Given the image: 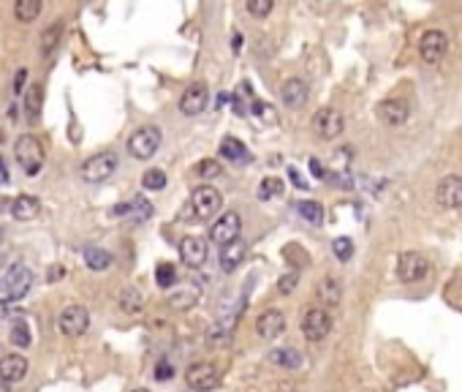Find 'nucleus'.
<instances>
[{
	"label": "nucleus",
	"instance_id": "f257e3e1",
	"mask_svg": "<svg viewBox=\"0 0 462 392\" xmlns=\"http://www.w3.org/2000/svg\"><path fill=\"white\" fill-rule=\"evenodd\" d=\"M14 158L19 163V169L28 174V177H35L38 172H41V166H44V145L33 136V133H22L19 139H17V145H14Z\"/></svg>",
	"mask_w": 462,
	"mask_h": 392
},
{
	"label": "nucleus",
	"instance_id": "f03ea898",
	"mask_svg": "<svg viewBox=\"0 0 462 392\" xmlns=\"http://www.w3.org/2000/svg\"><path fill=\"white\" fill-rule=\"evenodd\" d=\"M160 142H163V133H160L158 126H142V129H136L131 133L128 153L133 158H139V161H147V158H153L155 153L160 150Z\"/></svg>",
	"mask_w": 462,
	"mask_h": 392
},
{
	"label": "nucleus",
	"instance_id": "7ed1b4c3",
	"mask_svg": "<svg viewBox=\"0 0 462 392\" xmlns=\"http://www.w3.org/2000/svg\"><path fill=\"white\" fill-rule=\"evenodd\" d=\"M117 153L112 150H104V153H95L88 161L82 163V180L85 183H106L115 172H117Z\"/></svg>",
	"mask_w": 462,
	"mask_h": 392
},
{
	"label": "nucleus",
	"instance_id": "20e7f679",
	"mask_svg": "<svg viewBox=\"0 0 462 392\" xmlns=\"http://www.w3.org/2000/svg\"><path fill=\"white\" fill-rule=\"evenodd\" d=\"M90 327V313L85 305H65L58 316V329L65 338H79Z\"/></svg>",
	"mask_w": 462,
	"mask_h": 392
},
{
	"label": "nucleus",
	"instance_id": "39448f33",
	"mask_svg": "<svg viewBox=\"0 0 462 392\" xmlns=\"http://www.w3.org/2000/svg\"><path fill=\"white\" fill-rule=\"evenodd\" d=\"M240 229H242L240 213L226 210V213H220V218L210 227V240L215 243L217 248H226V245H231L234 240H240Z\"/></svg>",
	"mask_w": 462,
	"mask_h": 392
},
{
	"label": "nucleus",
	"instance_id": "423d86ee",
	"mask_svg": "<svg viewBox=\"0 0 462 392\" xmlns=\"http://www.w3.org/2000/svg\"><path fill=\"white\" fill-rule=\"evenodd\" d=\"M185 384L193 392H210L220 384V370L213 362H196L185 370Z\"/></svg>",
	"mask_w": 462,
	"mask_h": 392
},
{
	"label": "nucleus",
	"instance_id": "0eeeda50",
	"mask_svg": "<svg viewBox=\"0 0 462 392\" xmlns=\"http://www.w3.org/2000/svg\"><path fill=\"white\" fill-rule=\"evenodd\" d=\"M109 215L117 218V221L145 224V221L153 218V204H150V199H145V196H133V199H128V202L115 204V207L109 210Z\"/></svg>",
	"mask_w": 462,
	"mask_h": 392
},
{
	"label": "nucleus",
	"instance_id": "6e6552de",
	"mask_svg": "<svg viewBox=\"0 0 462 392\" xmlns=\"http://www.w3.org/2000/svg\"><path fill=\"white\" fill-rule=\"evenodd\" d=\"M313 131H315V136H318V139H324V142L338 139L340 133L345 131L343 115H340L338 109H329V106L318 109V112L313 115Z\"/></svg>",
	"mask_w": 462,
	"mask_h": 392
},
{
	"label": "nucleus",
	"instance_id": "1a4fd4ad",
	"mask_svg": "<svg viewBox=\"0 0 462 392\" xmlns=\"http://www.w3.org/2000/svg\"><path fill=\"white\" fill-rule=\"evenodd\" d=\"M223 204V196L213 186H199L190 196V210L196 213V218H213Z\"/></svg>",
	"mask_w": 462,
	"mask_h": 392
},
{
	"label": "nucleus",
	"instance_id": "9d476101",
	"mask_svg": "<svg viewBox=\"0 0 462 392\" xmlns=\"http://www.w3.org/2000/svg\"><path fill=\"white\" fill-rule=\"evenodd\" d=\"M449 52V35L443 31H427L419 38V55L424 63H440Z\"/></svg>",
	"mask_w": 462,
	"mask_h": 392
},
{
	"label": "nucleus",
	"instance_id": "9b49d317",
	"mask_svg": "<svg viewBox=\"0 0 462 392\" xmlns=\"http://www.w3.org/2000/svg\"><path fill=\"white\" fill-rule=\"evenodd\" d=\"M329 329H332V319H329V313L324 308H310L308 313L302 316V335L308 338L310 343L324 341L329 335Z\"/></svg>",
	"mask_w": 462,
	"mask_h": 392
},
{
	"label": "nucleus",
	"instance_id": "f8f14e48",
	"mask_svg": "<svg viewBox=\"0 0 462 392\" xmlns=\"http://www.w3.org/2000/svg\"><path fill=\"white\" fill-rule=\"evenodd\" d=\"M427 272H430V261L424 259L422 254H416V251L402 254L400 261H397V275H400V281H405V284H416Z\"/></svg>",
	"mask_w": 462,
	"mask_h": 392
},
{
	"label": "nucleus",
	"instance_id": "ddd939ff",
	"mask_svg": "<svg viewBox=\"0 0 462 392\" xmlns=\"http://www.w3.org/2000/svg\"><path fill=\"white\" fill-rule=\"evenodd\" d=\"M435 199L440 207L446 210H460L462 207V177L460 174H446L438 188H435Z\"/></svg>",
	"mask_w": 462,
	"mask_h": 392
},
{
	"label": "nucleus",
	"instance_id": "4468645a",
	"mask_svg": "<svg viewBox=\"0 0 462 392\" xmlns=\"http://www.w3.org/2000/svg\"><path fill=\"white\" fill-rule=\"evenodd\" d=\"M33 289V272L25 264H14L6 275V297L8 300H22Z\"/></svg>",
	"mask_w": 462,
	"mask_h": 392
},
{
	"label": "nucleus",
	"instance_id": "2eb2a0df",
	"mask_svg": "<svg viewBox=\"0 0 462 392\" xmlns=\"http://www.w3.org/2000/svg\"><path fill=\"white\" fill-rule=\"evenodd\" d=\"M207 101H210V93L201 82H193L190 88H185L183 98H180V112L185 117H196L207 109Z\"/></svg>",
	"mask_w": 462,
	"mask_h": 392
},
{
	"label": "nucleus",
	"instance_id": "dca6fc26",
	"mask_svg": "<svg viewBox=\"0 0 462 392\" xmlns=\"http://www.w3.org/2000/svg\"><path fill=\"white\" fill-rule=\"evenodd\" d=\"M199 300H201V286L193 281L177 284V289L169 292V297H166L169 308H174V311H190L193 305H199Z\"/></svg>",
	"mask_w": 462,
	"mask_h": 392
},
{
	"label": "nucleus",
	"instance_id": "f3484780",
	"mask_svg": "<svg viewBox=\"0 0 462 392\" xmlns=\"http://www.w3.org/2000/svg\"><path fill=\"white\" fill-rule=\"evenodd\" d=\"M207 254H210L207 240H201L196 234H188V237L180 240V256H183V261L188 267H201L207 261Z\"/></svg>",
	"mask_w": 462,
	"mask_h": 392
},
{
	"label": "nucleus",
	"instance_id": "a211bd4d",
	"mask_svg": "<svg viewBox=\"0 0 462 392\" xmlns=\"http://www.w3.org/2000/svg\"><path fill=\"white\" fill-rule=\"evenodd\" d=\"M256 332H258V338H264V341H275L280 338L283 332H286V316L275 311V308H270V311H264L258 319H256Z\"/></svg>",
	"mask_w": 462,
	"mask_h": 392
},
{
	"label": "nucleus",
	"instance_id": "6ab92c4d",
	"mask_svg": "<svg viewBox=\"0 0 462 392\" xmlns=\"http://www.w3.org/2000/svg\"><path fill=\"white\" fill-rule=\"evenodd\" d=\"M408 115H411V109H408V104L400 101V98H389V101H381V104H378V117H381V123L389 126V129L402 126V123L408 120Z\"/></svg>",
	"mask_w": 462,
	"mask_h": 392
},
{
	"label": "nucleus",
	"instance_id": "aec40b11",
	"mask_svg": "<svg viewBox=\"0 0 462 392\" xmlns=\"http://www.w3.org/2000/svg\"><path fill=\"white\" fill-rule=\"evenodd\" d=\"M280 101L288 106V109H302L308 104V85L299 79V76H291L280 85Z\"/></svg>",
	"mask_w": 462,
	"mask_h": 392
},
{
	"label": "nucleus",
	"instance_id": "412c9836",
	"mask_svg": "<svg viewBox=\"0 0 462 392\" xmlns=\"http://www.w3.org/2000/svg\"><path fill=\"white\" fill-rule=\"evenodd\" d=\"M28 359L22 357V354H3L0 357V379L3 382H8V384H17V382H22L25 376H28Z\"/></svg>",
	"mask_w": 462,
	"mask_h": 392
},
{
	"label": "nucleus",
	"instance_id": "4be33fe9",
	"mask_svg": "<svg viewBox=\"0 0 462 392\" xmlns=\"http://www.w3.org/2000/svg\"><path fill=\"white\" fill-rule=\"evenodd\" d=\"M38 213H41V202H38V196H33V194L17 196L14 204H11V218H14V221H22V224L33 221Z\"/></svg>",
	"mask_w": 462,
	"mask_h": 392
},
{
	"label": "nucleus",
	"instance_id": "5701e85b",
	"mask_svg": "<svg viewBox=\"0 0 462 392\" xmlns=\"http://www.w3.org/2000/svg\"><path fill=\"white\" fill-rule=\"evenodd\" d=\"M242 259H245V243H242V240H234L231 245L220 248V256H217L223 272H234V270L242 264Z\"/></svg>",
	"mask_w": 462,
	"mask_h": 392
},
{
	"label": "nucleus",
	"instance_id": "b1692460",
	"mask_svg": "<svg viewBox=\"0 0 462 392\" xmlns=\"http://www.w3.org/2000/svg\"><path fill=\"white\" fill-rule=\"evenodd\" d=\"M237 316H240V311L237 313H231V316H226V319H220L213 325L210 329V335H207V341H210V346H223V343H229L231 341V335H234V325H237Z\"/></svg>",
	"mask_w": 462,
	"mask_h": 392
},
{
	"label": "nucleus",
	"instance_id": "393cba45",
	"mask_svg": "<svg viewBox=\"0 0 462 392\" xmlns=\"http://www.w3.org/2000/svg\"><path fill=\"white\" fill-rule=\"evenodd\" d=\"M270 362L277 368H286V370H297V368H302V354L294 346H280V349L270 352Z\"/></svg>",
	"mask_w": 462,
	"mask_h": 392
},
{
	"label": "nucleus",
	"instance_id": "a878e982",
	"mask_svg": "<svg viewBox=\"0 0 462 392\" xmlns=\"http://www.w3.org/2000/svg\"><path fill=\"white\" fill-rule=\"evenodd\" d=\"M117 305H120V311L125 313H142V308H145V294L139 292L136 286H125L123 292L117 294Z\"/></svg>",
	"mask_w": 462,
	"mask_h": 392
},
{
	"label": "nucleus",
	"instance_id": "bb28decb",
	"mask_svg": "<svg viewBox=\"0 0 462 392\" xmlns=\"http://www.w3.org/2000/svg\"><path fill=\"white\" fill-rule=\"evenodd\" d=\"M112 261H115V256H112L106 248H98V245H88V248H85V264L90 267L92 272H104V270H109Z\"/></svg>",
	"mask_w": 462,
	"mask_h": 392
},
{
	"label": "nucleus",
	"instance_id": "cd10ccee",
	"mask_svg": "<svg viewBox=\"0 0 462 392\" xmlns=\"http://www.w3.org/2000/svg\"><path fill=\"white\" fill-rule=\"evenodd\" d=\"M220 158H226V161H250V153H247V147L240 142V139H234V136H226L223 142H220Z\"/></svg>",
	"mask_w": 462,
	"mask_h": 392
},
{
	"label": "nucleus",
	"instance_id": "c85d7f7f",
	"mask_svg": "<svg viewBox=\"0 0 462 392\" xmlns=\"http://www.w3.org/2000/svg\"><path fill=\"white\" fill-rule=\"evenodd\" d=\"M41 11H44V3L41 0H19V3H14V17L19 19V22H35L38 17H41Z\"/></svg>",
	"mask_w": 462,
	"mask_h": 392
},
{
	"label": "nucleus",
	"instance_id": "c756f323",
	"mask_svg": "<svg viewBox=\"0 0 462 392\" xmlns=\"http://www.w3.org/2000/svg\"><path fill=\"white\" fill-rule=\"evenodd\" d=\"M41 106H44V88L41 85H31L28 98H25V115H28V123H35L41 117Z\"/></svg>",
	"mask_w": 462,
	"mask_h": 392
},
{
	"label": "nucleus",
	"instance_id": "7c9ffc66",
	"mask_svg": "<svg viewBox=\"0 0 462 392\" xmlns=\"http://www.w3.org/2000/svg\"><path fill=\"white\" fill-rule=\"evenodd\" d=\"M340 297H343V286H340L338 278H324V281L318 284V300H321L324 305H338Z\"/></svg>",
	"mask_w": 462,
	"mask_h": 392
},
{
	"label": "nucleus",
	"instance_id": "2f4dec72",
	"mask_svg": "<svg viewBox=\"0 0 462 392\" xmlns=\"http://www.w3.org/2000/svg\"><path fill=\"white\" fill-rule=\"evenodd\" d=\"M60 35H63V22H55V25H49L47 31L41 33V55L44 58H52V52L60 44Z\"/></svg>",
	"mask_w": 462,
	"mask_h": 392
},
{
	"label": "nucleus",
	"instance_id": "473e14b6",
	"mask_svg": "<svg viewBox=\"0 0 462 392\" xmlns=\"http://www.w3.org/2000/svg\"><path fill=\"white\" fill-rule=\"evenodd\" d=\"M297 213H299L308 224H313V227H321V224H324V207H321L318 202H313V199H302V202L297 204Z\"/></svg>",
	"mask_w": 462,
	"mask_h": 392
},
{
	"label": "nucleus",
	"instance_id": "72a5a7b5",
	"mask_svg": "<svg viewBox=\"0 0 462 392\" xmlns=\"http://www.w3.org/2000/svg\"><path fill=\"white\" fill-rule=\"evenodd\" d=\"M155 284H158L160 289H172V286H177V270H174V264L160 261V264L155 267Z\"/></svg>",
	"mask_w": 462,
	"mask_h": 392
},
{
	"label": "nucleus",
	"instance_id": "f704fd0d",
	"mask_svg": "<svg viewBox=\"0 0 462 392\" xmlns=\"http://www.w3.org/2000/svg\"><path fill=\"white\" fill-rule=\"evenodd\" d=\"M31 327L25 319H17L14 325H11V343H14V349H28L31 346Z\"/></svg>",
	"mask_w": 462,
	"mask_h": 392
},
{
	"label": "nucleus",
	"instance_id": "c9c22d12",
	"mask_svg": "<svg viewBox=\"0 0 462 392\" xmlns=\"http://www.w3.org/2000/svg\"><path fill=\"white\" fill-rule=\"evenodd\" d=\"M283 180H277V177H264L261 183H258V199L261 202H270V199H275V196L283 194Z\"/></svg>",
	"mask_w": 462,
	"mask_h": 392
},
{
	"label": "nucleus",
	"instance_id": "e433bc0d",
	"mask_svg": "<svg viewBox=\"0 0 462 392\" xmlns=\"http://www.w3.org/2000/svg\"><path fill=\"white\" fill-rule=\"evenodd\" d=\"M142 186L147 191H163L166 188V172L163 169H147L142 174Z\"/></svg>",
	"mask_w": 462,
	"mask_h": 392
},
{
	"label": "nucleus",
	"instance_id": "4c0bfd02",
	"mask_svg": "<svg viewBox=\"0 0 462 392\" xmlns=\"http://www.w3.org/2000/svg\"><path fill=\"white\" fill-rule=\"evenodd\" d=\"M332 251H335V256L340 261H351L354 256V243H351V237H338L335 243H332Z\"/></svg>",
	"mask_w": 462,
	"mask_h": 392
},
{
	"label": "nucleus",
	"instance_id": "58836bf2",
	"mask_svg": "<svg viewBox=\"0 0 462 392\" xmlns=\"http://www.w3.org/2000/svg\"><path fill=\"white\" fill-rule=\"evenodd\" d=\"M196 172L204 177V180H213V177H220L223 174V169H220V163L213 161V158H204V161H199L196 166Z\"/></svg>",
	"mask_w": 462,
	"mask_h": 392
},
{
	"label": "nucleus",
	"instance_id": "ea45409f",
	"mask_svg": "<svg viewBox=\"0 0 462 392\" xmlns=\"http://www.w3.org/2000/svg\"><path fill=\"white\" fill-rule=\"evenodd\" d=\"M297 281H299V272H297V270H291V272L280 275V281H277V292H280V294H291L294 289H297Z\"/></svg>",
	"mask_w": 462,
	"mask_h": 392
},
{
	"label": "nucleus",
	"instance_id": "a19ab883",
	"mask_svg": "<svg viewBox=\"0 0 462 392\" xmlns=\"http://www.w3.org/2000/svg\"><path fill=\"white\" fill-rule=\"evenodd\" d=\"M153 376H155V382H169V379L174 376V365H172L169 359H160V362L155 365Z\"/></svg>",
	"mask_w": 462,
	"mask_h": 392
},
{
	"label": "nucleus",
	"instance_id": "79ce46f5",
	"mask_svg": "<svg viewBox=\"0 0 462 392\" xmlns=\"http://www.w3.org/2000/svg\"><path fill=\"white\" fill-rule=\"evenodd\" d=\"M247 11L253 17H267L272 11V0H247Z\"/></svg>",
	"mask_w": 462,
	"mask_h": 392
},
{
	"label": "nucleus",
	"instance_id": "37998d69",
	"mask_svg": "<svg viewBox=\"0 0 462 392\" xmlns=\"http://www.w3.org/2000/svg\"><path fill=\"white\" fill-rule=\"evenodd\" d=\"M288 180H291L297 188H302V191L308 188V183L302 180V174H299V169H297V166H288Z\"/></svg>",
	"mask_w": 462,
	"mask_h": 392
},
{
	"label": "nucleus",
	"instance_id": "c03bdc74",
	"mask_svg": "<svg viewBox=\"0 0 462 392\" xmlns=\"http://www.w3.org/2000/svg\"><path fill=\"white\" fill-rule=\"evenodd\" d=\"M25 79H28V71H25V68H19V71H17V79H14V96H19V93H22Z\"/></svg>",
	"mask_w": 462,
	"mask_h": 392
},
{
	"label": "nucleus",
	"instance_id": "a18cd8bd",
	"mask_svg": "<svg viewBox=\"0 0 462 392\" xmlns=\"http://www.w3.org/2000/svg\"><path fill=\"white\" fill-rule=\"evenodd\" d=\"M242 44H245V38H242V35H240V33H234V38H231V52H234V55H237V52H240V49H242Z\"/></svg>",
	"mask_w": 462,
	"mask_h": 392
},
{
	"label": "nucleus",
	"instance_id": "49530a36",
	"mask_svg": "<svg viewBox=\"0 0 462 392\" xmlns=\"http://www.w3.org/2000/svg\"><path fill=\"white\" fill-rule=\"evenodd\" d=\"M310 169H313V174H315L318 180H324V177H327V174H324V169H321V163L315 161V158H310Z\"/></svg>",
	"mask_w": 462,
	"mask_h": 392
},
{
	"label": "nucleus",
	"instance_id": "de8ad7c7",
	"mask_svg": "<svg viewBox=\"0 0 462 392\" xmlns=\"http://www.w3.org/2000/svg\"><path fill=\"white\" fill-rule=\"evenodd\" d=\"M0 392H11V384H8V382H3V379H0Z\"/></svg>",
	"mask_w": 462,
	"mask_h": 392
},
{
	"label": "nucleus",
	"instance_id": "09e8293b",
	"mask_svg": "<svg viewBox=\"0 0 462 392\" xmlns=\"http://www.w3.org/2000/svg\"><path fill=\"white\" fill-rule=\"evenodd\" d=\"M6 316V302H0V319Z\"/></svg>",
	"mask_w": 462,
	"mask_h": 392
},
{
	"label": "nucleus",
	"instance_id": "8fccbe9b",
	"mask_svg": "<svg viewBox=\"0 0 462 392\" xmlns=\"http://www.w3.org/2000/svg\"><path fill=\"white\" fill-rule=\"evenodd\" d=\"M133 392H150V390H145V387H139V390H133Z\"/></svg>",
	"mask_w": 462,
	"mask_h": 392
},
{
	"label": "nucleus",
	"instance_id": "3c124183",
	"mask_svg": "<svg viewBox=\"0 0 462 392\" xmlns=\"http://www.w3.org/2000/svg\"><path fill=\"white\" fill-rule=\"evenodd\" d=\"M0 174H3V161H0Z\"/></svg>",
	"mask_w": 462,
	"mask_h": 392
},
{
	"label": "nucleus",
	"instance_id": "603ef678",
	"mask_svg": "<svg viewBox=\"0 0 462 392\" xmlns=\"http://www.w3.org/2000/svg\"><path fill=\"white\" fill-rule=\"evenodd\" d=\"M0 237H3V229H0Z\"/></svg>",
	"mask_w": 462,
	"mask_h": 392
}]
</instances>
